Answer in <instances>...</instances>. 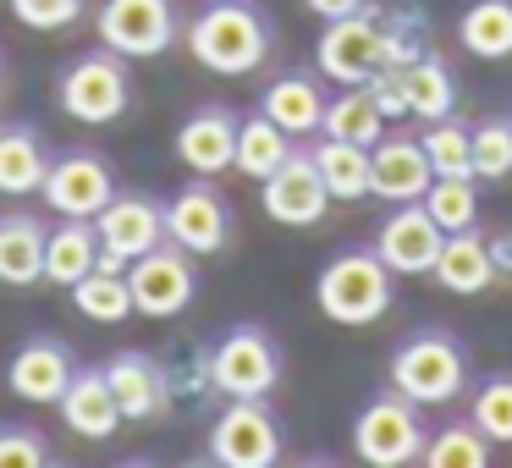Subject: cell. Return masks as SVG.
<instances>
[{"mask_svg": "<svg viewBox=\"0 0 512 468\" xmlns=\"http://www.w3.org/2000/svg\"><path fill=\"white\" fill-rule=\"evenodd\" d=\"M188 56L215 78H248L270 61L276 23L259 0H204L188 23Z\"/></svg>", "mask_w": 512, "mask_h": 468, "instance_id": "obj_1", "label": "cell"}, {"mask_svg": "<svg viewBox=\"0 0 512 468\" xmlns=\"http://www.w3.org/2000/svg\"><path fill=\"white\" fill-rule=\"evenodd\" d=\"M391 391H402L408 402H419V408H446V402H457L468 386H474V369H468V347L457 342L452 331H441V325H419V331H408L397 347H391Z\"/></svg>", "mask_w": 512, "mask_h": 468, "instance_id": "obj_2", "label": "cell"}, {"mask_svg": "<svg viewBox=\"0 0 512 468\" xmlns=\"http://www.w3.org/2000/svg\"><path fill=\"white\" fill-rule=\"evenodd\" d=\"M314 303L331 325H375L397 303V281H391V265L375 254V243L342 248L325 259L320 281H314Z\"/></svg>", "mask_w": 512, "mask_h": 468, "instance_id": "obj_3", "label": "cell"}, {"mask_svg": "<svg viewBox=\"0 0 512 468\" xmlns=\"http://www.w3.org/2000/svg\"><path fill=\"white\" fill-rule=\"evenodd\" d=\"M56 105L83 127H111L127 116L133 105V78H127V56L116 50H94L78 56L67 72L56 78Z\"/></svg>", "mask_w": 512, "mask_h": 468, "instance_id": "obj_4", "label": "cell"}, {"mask_svg": "<svg viewBox=\"0 0 512 468\" xmlns=\"http://www.w3.org/2000/svg\"><path fill=\"white\" fill-rule=\"evenodd\" d=\"M424 435H430V424H424L419 402H408L402 391H380L353 419V452L369 468H402L424 452Z\"/></svg>", "mask_w": 512, "mask_h": 468, "instance_id": "obj_5", "label": "cell"}, {"mask_svg": "<svg viewBox=\"0 0 512 468\" xmlns=\"http://www.w3.org/2000/svg\"><path fill=\"white\" fill-rule=\"evenodd\" d=\"M210 375L221 397H270L281 386V347L265 325H232L210 347Z\"/></svg>", "mask_w": 512, "mask_h": 468, "instance_id": "obj_6", "label": "cell"}, {"mask_svg": "<svg viewBox=\"0 0 512 468\" xmlns=\"http://www.w3.org/2000/svg\"><path fill=\"white\" fill-rule=\"evenodd\" d=\"M281 457V424L265 397H226L210 424V463L221 468H270Z\"/></svg>", "mask_w": 512, "mask_h": 468, "instance_id": "obj_7", "label": "cell"}, {"mask_svg": "<svg viewBox=\"0 0 512 468\" xmlns=\"http://www.w3.org/2000/svg\"><path fill=\"white\" fill-rule=\"evenodd\" d=\"M127 287H133V314H144V320H177L199 298V270H193L188 248H177L166 237L160 248H149V254H138L127 265Z\"/></svg>", "mask_w": 512, "mask_h": 468, "instance_id": "obj_8", "label": "cell"}, {"mask_svg": "<svg viewBox=\"0 0 512 468\" xmlns=\"http://www.w3.org/2000/svg\"><path fill=\"white\" fill-rule=\"evenodd\" d=\"M314 67H320V78L342 83V89L375 83L380 72H386V39H380V12L375 6L325 23L320 45H314Z\"/></svg>", "mask_w": 512, "mask_h": 468, "instance_id": "obj_9", "label": "cell"}, {"mask_svg": "<svg viewBox=\"0 0 512 468\" xmlns=\"http://www.w3.org/2000/svg\"><path fill=\"white\" fill-rule=\"evenodd\" d=\"M100 45L127 61H155L177 45V6L171 0H105L100 17Z\"/></svg>", "mask_w": 512, "mask_h": 468, "instance_id": "obj_10", "label": "cell"}, {"mask_svg": "<svg viewBox=\"0 0 512 468\" xmlns=\"http://www.w3.org/2000/svg\"><path fill=\"white\" fill-rule=\"evenodd\" d=\"M259 204L276 226H292V232H309V226L325 221L331 210V188H325L320 166H314V149H292L287 166H276L265 182H259Z\"/></svg>", "mask_w": 512, "mask_h": 468, "instance_id": "obj_11", "label": "cell"}, {"mask_svg": "<svg viewBox=\"0 0 512 468\" xmlns=\"http://www.w3.org/2000/svg\"><path fill=\"white\" fill-rule=\"evenodd\" d=\"M166 237L177 248H188L193 259H210L232 243V210H226L221 188L210 177H193L188 188H177L166 199Z\"/></svg>", "mask_w": 512, "mask_h": 468, "instance_id": "obj_12", "label": "cell"}, {"mask_svg": "<svg viewBox=\"0 0 512 468\" xmlns=\"http://www.w3.org/2000/svg\"><path fill=\"white\" fill-rule=\"evenodd\" d=\"M441 243H446V232L424 210V199L391 204V215L375 232V254L391 265V276H430L435 259H441Z\"/></svg>", "mask_w": 512, "mask_h": 468, "instance_id": "obj_13", "label": "cell"}, {"mask_svg": "<svg viewBox=\"0 0 512 468\" xmlns=\"http://www.w3.org/2000/svg\"><path fill=\"white\" fill-rule=\"evenodd\" d=\"M116 199V177L100 155L89 149H67V155L50 160L45 171V204L56 215H78V221H94L105 204Z\"/></svg>", "mask_w": 512, "mask_h": 468, "instance_id": "obj_14", "label": "cell"}, {"mask_svg": "<svg viewBox=\"0 0 512 468\" xmlns=\"http://www.w3.org/2000/svg\"><path fill=\"white\" fill-rule=\"evenodd\" d=\"M435 182V166L424 155V138L413 133H380L369 144V193L386 204L424 199V188Z\"/></svg>", "mask_w": 512, "mask_h": 468, "instance_id": "obj_15", "label": "cell"}, {"mask_svg": "<svg viewBox=\"0 0 512 468\" xmlns=\"http://www.w3.org/2000/svg\"><path fill=\"white\" fill-rule=\"evenodd\" d=\"M72 375H78V364H72L67 342H56V336H28L6 364V386L28 408H56L61 391L72 386Z\"/></svg>", "mask_w": 512, "mask_h": 468, "instance_id": "obj_16", "label": "cell"}, {"mask_svg": "<svg viewBox=\"0 0 512 468\" xmlns=\"http://www.w3.org/2000/svg\"><path fill=\"white\" fill-rule=\"evenodd\" d=\"M94 232H100V248H111V254H122L133 265L138 254L166 243V204L149 199V193H116L94 215Z\"/></svg>", "mask_w": 512, "mask_h": 468, "instance_id": "obj_17", "label": "cell"}, {"mask_svg": "<svg viewBox=\"0 0 512 468\" xmlns=\"http://www.w3.org/2000/svg\"><path fill=\"white\" fill-rule=\"evenodd\" d=\"M177 160L193 177H221L237 160V111L226 105H199L177 127Z\"/></svg>", "mask_w": 512, "mask_h": 468, "instance_id": "obj_18", "label": "cell"}, {"mask_svg": "<svg viewBox=\"0 0 512 468\" xmlns=\"http://www.w3.org/2000/svg\"><path fill=\"white\" fill-rule=\"evenodd\" d=\"M100 369H105V380H111L116 408H122V419H127V424H149V419H160V413L171 408L160 353H138V347H127V353L105 358Z\"/></svg>", "mask_w": 512, "mask_h": 468, "instance_id": "obj_19", "label": "cell"}, {"mask_svg": "<svg viewBox=\"0 0 512 468\" xmlns=\"http://www.w3.org/2000/svg\"><path fill=\"white\" fill-rule=\"evenodd\" d=\"M325 105H331V94H325V83L314 78V72H303V67H287V72H276V78L265 83V94H259V111H265L276 127H287L292 138H309V133H320V122H325Z\"/></svg>", "mask_w": 512, "mask_h": 468, "instance_id": "obj_20", "label": "cell"}, {"mask_svg": "<svg viewBox=\"0 0 512 468\" xmlns=\"http://www.w3.org/2000/svg\"><path fill=\"white\" fill-rule=\"evenodd\" d=\"M56 408H61V424H67L78 441H111L127 424L122 408H116V391H111V380H105V369H78Z\"/></svg>", "mask_w": 512, "mask_h": 468, "instance_id": "obj_21", "label": "cell"}, {"mask_svg": "<svg viewBox=\"0 0 512 468\" xmlns=\"http://www.w3.org/2000/svg\"><path fill=\"white\" fill-rule=\"evenodd\" d=\"M430 276L441 281L446 292H457V298H479V292H485L490 281H496V248L485 243V232H479V226L446 232L441 259H435Z\"/></svg>", "mask_w": 512, "mask_h": 468, "instance_id": "obj_22", "label": "cell"}, {"mask_svg": "<svg viewBox=\"0 0 512 468\" xmlns=\"http://www.w3.org/2000/svg\"><path fill=\"white\" fill-rule=\"evenodd\" d=\"M100 259V232L94 221H78V215H61V226L45 232V281L50 287H78L83 276L94 270Z\"/></svg>", "mask_w": 512, "mask_h": 468, "instance_id": "obj_23", "label": "cell"}, {"mask_svg": "<svg viewBox=\"0 0 512 468\" xmlns=\"http://www.w3.org/2000/svg\"><path fill=\"white\" fill-rule=\"evenodd\" d=\"M160 369H166V397L177 413H193L210 397H221V391H215V375H210V347L193 342V336L171 342L166 353H160Z\"/></svg>", "mask_w": 512, "mask_h": 468, "instance_id": "obj_24", "label": "cell"}, {"mask_svg": "<svg viewBox=\"0 0 512 468\" xmlns=\"http://www.w3.org/2000/svg\"><path fill=\"white\" fill-rule=\"evenodd\" d=\"M34 281H45V221L0 215V287H34Z\"/></svg>", "mask_w": 512, "mask_h": 468, "instance_id": "obj_25", "label": "cell"}, {"mask_svg": "<svg viewBox=\"0 0 512 468\" xmlns=\"http://www.w3.org/2000/svg\"><path fill=\"white\" fill-rule=\"evenodd\" d=\"M397 83H402V105H408V116H419V122H441V116L457 111V78H452V67H446L435 50L419 56V61H408V67L397 72Z\"/></svg>", "mask_w": 512, "mask_h": 468, "instance_id": "obj_26", "label": "cell"}, {"mask_svg": "<svg viewBox=\"0 0 512 468\" xmlns=\"http://www.w3.org/2000/svg\"><path fill=\"white\" fill-rule=\"evenodd\" d=\"M292 149H298V138H292L287 127H276L265 111L237 116V160H232V171H243L248 182H265L276 166H287Z\"/></svg>", "mask_w": 512, "mask_h": 468, "instance_id": "obj_27", "label": "cell"}, {"mask_svg": "<svg viewBox=\"0 0 512 468\" xmlns=\"http://www.w3.org/2000/svg\"><path fill=\"white\" fill-rule=\"evenodd\" d=\"M45 171H50V149L34 127L28 122L0 127V193H12V199L39 193L45 188Z\"/></svg>", "mask_w": 512, "mask_h": 468, "instance_id": "obj_28", "label": "cell"}, {"mask_svg": "<svg viewBox=\"0 0 512 468\" xmlns=\"http://www.w3.org/2000/svg\"><path fill=\"white\" fill-rule=\"evenodd\" d=\"M457 39L474 61H507L512 56V0H468L457 17Z\"/></svg>", "mask_w": 512, "mask_h": 468, "instance_id": "obj_29", "label": "cell"}, {"mask_svg": "<svg viewBox=\"0 0 512 468\" xmlns=\"http://www.w3.org/2000/svg\"><path fill=\"white\" fill-rule=\"evenodd\" d=\"M325 138H347V144H375L380 133H386V111H380L375 89L369 83H353V89H342L331 105H325V122H320Z\"/></svg>", "mask_w": 512, "mask_h": 468, "instance_id": "obj_30", "label": "cell"}, {"mask_svg": "<svg viewBox=\"0 0 512 468\" xmlns=\"http://www.w3.org/2000/svg\"><path fill=\"white\" fill-rule=\"evenodd\" d=\"M490 446H496V441H490L474 419H446L441 430L424 435L419 463H430V468H485L490 463Z\"/></svg>", "mask_w": 512, "mask_h": 468, "instance_id": "obj_31", "label": "cell"}, {"mask_svg": "<svg viewBox=\"0 0 512 468\" xmlns=\"http://www.w3.org/2000/svg\"><path fill=\"white\" fill-rule=\"evenodd\" d=\"M72 309H78L89 325H122L127 314H133V287H127V276L94 265L89 276L72 287Z\"/></svg>", "mask_w": 512, "mask_h": 468, "instance_id": "obj_32", "label": "cell"}, {"mask_svg": "<svg viewBox=\"0 0 512 468\" xmlns=\"http://www.w3.org/2000/svg\"><path fill=\"white\" fill-rule=\"evenodd\" d=\"M314 166H320L331 199H369V149L347 144V138H325L314 149Z\"/></svg>", "mask_w": 512, "mask_h": 468, "instance_id": "obj_33", "label": "cell"}, {"mask_svg": "<svg viewBox=\"0 0 512 468\" xmlns=\"http://www.w3.org/2000/svg\"><path fill=\"white\" fill-rule=\"evenodd\" d=\"M468 419L496 446H512V369H496V375L474 380V391H468Z\"/></svg>", "mask_w": 512, "mask_h": 468, "instance_id": "obj_34", "label": "cell"}, {"mask_svg": "<svg viewBox=\"0 0 512 468\" xmlns=\"http://www.w3.org/2000/svg\"><path fill=\"white\" fill-rule=\"evenodd\" d=\"M424 155H430L435 177H474V133L457 122V111L424 127Z\"/></svg>", "mask_w": 512, "mask_h": 468, "instance_id": "obj_35", "label": "cell"}, {"mask_svg": "<svg viewBox=\"0 0 512 468\" xmlns=\"http://www.w3.org/2000/svg\"><path fill=\"white\" fill-rule=\"evenodd\" d=\"M424 210L435 215L441 232H463V226H479V193L474 177H435L424 188Z\"/></svg>", "mask_w": 512, "mask_h": 468, "instance_id": "obj_36", "label": "cell"}, {"mask_svg": "<svg viewBox=\"0 0 512 468\" xmlns=\"http://www.w3.org/2000/svg\"><path fill=\"white\" fill-rule=\"evenodd\" d=\"M380 39H386V72H402L408 61L430 56V23H424V6H402V12L380 17Z\"/></svg>", "mask_w": 512, "mask_h": 468, "instance_id": "obj_37", "label": "cell"}, {"mask_svg": "<svg viewBox=\"0 0 512 468\" xmlns=\"http://www.w3.org/2000/svg\"><path fill=\"white\" fill-rule=\"evenodd\" d=\"M468 133H474V177L507 182L512 177V116H485Z\"/></svg>", "mask_w": 512, "mask_h": 468, "instance_id": "obj_38", "label": "cell"}, {"mask_svg": "<svg viewBox=\"0 0 512 468\" xmlns=\"http://www.w3.org/2000/svg\"><path fill=\"white\" fill-rule=\"evenodd\" d=\"M12 17L23 28H39V34H61L83 17V0H6Z\"/></svg>", "mask_w": 512, "mask_h": 468, "instance_id": "obj_39", "label": "cell"}, {"mask_svg": "<svg viewBox=\"0 0 512 468\" xmlns=\"http://www.w3.org/2000/svg\"><path fill=\"white\" fill-rule=\"evenodd\" d=\"M45 463H56L45 435H34L28 424H0V468H45Z\"/></svg>", "mask_w": 512, "mask_h": 468, "instance_id": "obj_40", "label": "cell"}, {"mask_svg": "<svg viewBox=\"0 0 512 468\" xmlns=\"http://www.w3.org/2000/svg\"><path fill=\"white\" fill-rule=\"evenodd\" d=\"M320 23H336V17H353V12H364V6H375V0H303Z\"/></svg>", "mask_w": 512, "mask_h": 468, "instance_id": "obj_41", "label": "cell"}, {"mask_svg": "<svg viewBox=\"0 0 512 468\" xmlns=\"http://www.w3.org/2000/svg\"><path fill=\"white\" fill-rule=\"evenodd\" d=\"M0 83H6V56H0Z\"/></svg>", "mask_w": 512, "mask_h": 468, "instance_id": "obj_42", "label": "cell"}]
</instances>
